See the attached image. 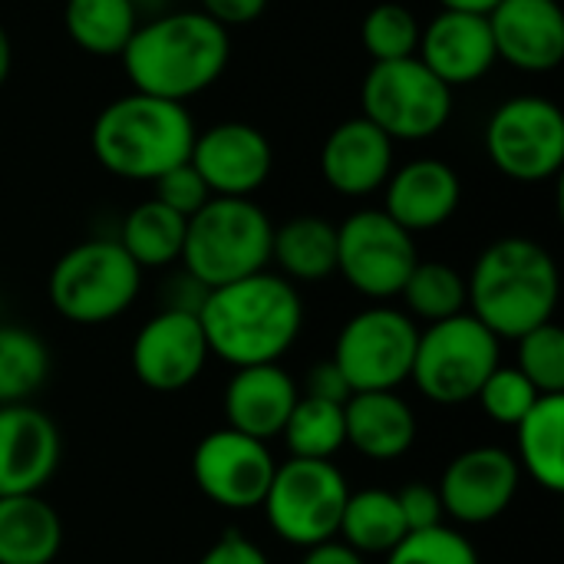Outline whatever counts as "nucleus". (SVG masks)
Here are the masks:
<instances>
[{
    "label": "nucleus",
    "instance_id": "nucleus-30",
    "mask_svg": "<svg viewBox=\"0 0 564 564\" xmlns=\"http://www.w3.org/2000/svg\"><path fill=\"white\" fill-rule=\"evenodd\" d=\"M400 297H403V311L413 321H426V324H440L469 311L466 274L449 261H416Z\"/></svg>",
    "mask_w": 564,
    "mask_h": 564
},
{
    "label": "nucleus",
    "instance_id": "nucleus-6",
    "mask_svg": "<svg viewBox=\"0 0 564 564\" xmlns=\"http://www.w3.org/2000/svg\"><path fill=\"white\" fill-rule=\"evenodd\" d=\"M142 291V268L116 238H89L66 248L46 278L50 307L79 327H99L122 317Z\"/></svg>",
    "mask_w": 564,
    "mask_h": 564
},
{
    "label": "nucleus",
    "instance_id": "nucleus-40",
    "mask_svg": "<svg viewBox=\"0 0 564 564\" xmlns=\"http://www.w3.org/2000/svg\"><path fill=\"white\" fill-rule=\"evenodd\" d=\"M198 10L218 26L235 30L254 23L268 10V0H198Z\"/></svg>",
    "mask_w": 564,
    "mask_h": 564
},
{
    "label": "nucleus",
    "instance_id": "nucleus-17",
    "mask_svg": "<svg viewBox=\"0 0 564 564\" xmlns=\"http://www.w3.org/2000/svg\"><path fill=\"white\" fill-rule=\"evenodd\" d=\"M63 436L40 406H0V496H30L56 476Z\"/></svg>",
    "mask_w": 564,
    "mask_h": 564
},
{
    "label": "nucleus",
    "instance_id": "nucleus-33",
    "mask_svg": "<svg viewBox=\"0 0 564 564\" xmlns=\"http://www.w3.org/2000/svg\"><path fill=\"white\" fill-rule=\"evenodd\" d=\"M420 30H423V23L416 20V13L406 3L383 0L367 10V17L360 23V43L373 63L406 59V56H416Z\"/></svg>",
    "mask_w": 564,
    "mask_h": 564
},
{
    "label": "nucleus",
    "instance_id": "nucleus-28",
    "mask_svg": "<svg viewBox=\"0 0 564 564\" xmlns=\"http://www.w3.org/2000/svg\"><path fill=\"white\" fill-rule=\"evenodd\" d=\"M185 225L188 218L175 215L159 198H145L129 208L116 241L142 271H155V268H169L182 261Z\"/></svg>",
    "mask_w": 564,
    "mask_h": 564
},
{
    "label": "nucleus",
    "instance_id": "nucleus-12",
    "mask_svg": "<svg viewBox=\"0 0 564 564\" xmlns=\"http://www.w3.org/2000/svg\"><path fill=\"white\" fill-rule=\"evenodd\" d=\"M416 261V238L383 208H360L337 225V274L377 304L400 297Z\"/></svg>",
    "mask_w": 564,
    "mask_h": 564
},
{
    "label": "nucleus",
    "instance_id": "nucleus-19",
    "mask_svg": "<svg viewBox=\"0 0 564 564\" xmlns=\"http://www.w3.org/2000/svg\"><path fill=\"white\" fill-rule=\"evenodd\" d=\"M416 56L449 86H473L499 63L489 17L466 10H440L423 30Z\"/></svg>",
    "mask_w": 564,
    "mask_h": 564
},
{
    "label": "nucleus",
    "instance_id": "nucleus-14",
    "mask_svg": "<svg viewBox=\"0 0 564 564\" xmlns=\"http://www.w3.org/2000/svg\"><path fill=\"white\" fill-rule=\"evenodd\" d=\"M212 350L198 311L162 307L152 314L129 347L132 377L152 393H182L208 367Z\"/></svg>",
    "mask_w": 564,
    "mask_h": 564
},
{
    "label": "nucleus",
    "instance_id": "nucleus-3",
    "mask_svg": "<svg viewBox=\"0 0 564 564\" xmlns=\"http://www.w3.org/2000/svg\"><path fill=\"white\" fill-rule=\"evenodd\" d=\"M469 314L486 324L499 340H519L522 334L555 321L562 297L558 261L545 245L525 235H509L482 248L466 274Z\"/></svg>",
    "mask_w": 564,
    "mask_h": 564
},
{
    "label": "nucleus",
    "instance_id": "nucleus-36",
    "mask_svg": "<svg viewBox=\"0 0 564 564\" xmlns=\"http://www.w3.org/2000/svg\"><path fill=\"white\" fill-rule=\"evenodd\" d=\"M387 564H479L476 545L453 525L406 532L403 542L387 555Z\"/></svg>",
    "mask_w": 564,
    "mask_h": 564
},
{
    "label": "nucleus",
    "instance_id": "nucleus-29",
    "mask_svg": "<svg viewBox=\"0 0 564 564\" xmlns=\"http://www.w3.org/2000/svg\"><path fill=\"white\" fill-rule=\"evenodd\" d=\"M135 0H66L63 26L66 36L89 56H122L126 43L139 26Z\"/></svg>",
    "mask_w": 564,
    "mask_h": 564
},
{
    "label": "nucleus",
    "instance_id": "nucleus-13",
    "mask_svg": "<svg viewBox=\"0 0 564 564\" xmlns=\"http://www.w3.org/2000/svg\"><path fill=\"white\" fill-rule=\"evenodd\" d=\"M274 469L278 459L268 443L235 433L228 426L205 433L192 449V479L198 492L212 506L231 512L261 509Z\"/></svg>",
    "mask_w": 564,
    "mask_h": 564
},
{
    "label": "nucleus",
    "instance_id": "nucleus-44",
    "mask_svg": "<svg viewBox=\"0 0 564 564\" xmlns=\"http://www.w3.org/2000/svg\"><path fill=\"white\" fill-rule=\"evenodd\" d=\"M446 10H466V13H489L499 0H440Z\"/></svg>",
    "mask_w": 564,
    "mask_h": 564
},
{
    "label": "nucleus",
    "instance_id": "nucleus-18",
    "mask_svg": "<svg viewBox=\"0 0 564 564\" xmlns=\"http://www.w3.org/2000/svg\"><path fill=\"white\" fill-rule=\"evenodd\" d=\"M496 56L522 73H552L564 59L558 0H499L489 13Z\"/></svg>",
    "mask_w": 564,
    "mask_h": 564
},
{
    "label": "nucleus",
    "instance_id": "nucleus-31",
    "mask_svg": "<svg viewBox=\"0 0 564 564\" xmlns=\"http://www.w3.org/2000/svg\"><path fill=\"white\" fill-rule=\"evenodd\" d=\"M50 377V347L26 327L0 324V406L30 403Z\"/></svg>",
    "mask_w": 564,
    "mask_h": 564
},
{
    "label": "nucleus",
    "instance_id": "nucleus-20",
    "mask_svg": "<svg viewBox=\"0 0 564 564\" xmlns=\"http://www.w3.org/2000/svg\"><path fill=\"white\" fill-rule=\"evenodd\" d=\"M393 139L367 116H350L330 129L321 145V175L344 198L380 192L393 172Z\"/></svg>",
    "mask_w": 564,
    "mask_h": 564
},
{
    "label": "nucleus",
    "instance_id": "nucleus-11",
    "mask_svg": "<svg viewBox=\"0 0 564 564\" xmlns=\"http://www.w3.org/2000/svg\"><path fill=\"white\" fill-rule=\"evenodd\" d=\"M486 155L512 182H549L564 165L562 106L539 93L502 99L486 122Z\"/></svg>",
    "mask_w": 564,
    "mask_h": 564
},
{
    "label": "nucleus",
    "instance_id": "nucleus-24",
    "mask_svg": "<svg viewBox=\"0 0 564 564\" xmlns=\"http://www.w3.org/2000/svg\"><path fill=\"white\" fill-rule=\"evenodd\" d=\"M63 539V519L40 492L0 496V564H53Z\"/></svg>",
    "mask_w": 564,
    "mask_h": 564
},
{
    "label": "nucleus",
    "instance_id": "nucleus-32",
    "mask_svg": "<svg viewBox=\"0 0 564 564\" xmlns=\"http://www.w3.org/2000/svg\"><path fill=\"white\" fill-rule=\"evenodd\" d=\"M281 440L291 459H334L347 446L344 406L301 393L281 430Z\"/></svg>",
    "mask_w": 564,
    "mask_h": 564
},
{
    "label": "nucleus",
    "instance_id": "nucleus-7",
    "mask_svg": "<svg viewBox=\"0 0 564 564\" xmlns=\"http://www.w3.org/2000/svg\"><path fill=\"white\" fill-rule=\"evenodd\" d=\"M502 340L469 311L440 324H426L416 340L413 387L436 406L473 403L489 373L502 364Z\"/></svg>",
    "mask_w": 564,
    "mask_h": 564
},
{
    "label": "nucleus",
    "instance_id": "nucleus-16",
    "mask_svg": "<svg viewBox=\"0 0 564 564\" xmlns=\"http://www.w3.org/2000/svg\"><path fill=\"white\" fill-rule=\"evenodd\" d=\"M188 162L212 195L251 198L274 172V145L258 126L228 119L195 132Z\"/></svg>",
    "mask_w": 564,
    "mask_h": 564
},
{
    "label": "nucleus",
    "instance_id": "nucleus-38",
    "mask_svg": "<svg viewBox=\"0 0 564 564\" xmlns=\"http://www.w3.org/2000/svg\"><path fill=\"white\" fill-rule=\"evenodd\" d=\"M397 496V506H400V516L406 522V532H423V529H436L446 522V512H443V499H440V489L433 482H406L403 489L393 492Z\"/></svg>",
    "mask_w": 564,
    "mask_h": 564
},
{
    "label": "nucleus",
    "instance_id": "nucleus-34",
    "mask_svg": "<svg viewBox=\"0 0 564 564\" xmlns=\"http://www.w3.org/2000/svg\"><path fill=\"white\" fill-rule=\"evenodd\" d=\"M516 367L539 390V397H564V330L562 324L549 321L519 340Z\"/></svg>",
    "mask_w": 564,
    "mask_h": 564
},
{
    "label": "nucleus",
    "instance_id": "nucleus-35",
    "mask_svg": "<svg viewBox=\"0 0 564 564\" xmlns=\"http://www.w3.org/2000/svg\"><path fill=\"white\" fill-rule=\"evenodd\" d=\"M476 403L479 410L496 423V426H509L516 430L529 410L539 403V390L522 377L519 367H496L489 373V380L482 383V390L476 393Z\"/></svg>",
    "mask_w": 564,
    "mask_h": 564
},
{
    "label": "nucleus",
    "instance_id": "nucleus-4",
    "mask_svg": "<svg viewBox=\"0 0 564 564\" xmlns=\"http://www.w3.org/2000/svg\"><path fill=\"white\" fill-rule=\"evenodd\" d=\"M195 119L185 102L126 93L99 109L89 145L96 162L126 182H155L169 169L188 162L195 145Z\"/></svg>",
    "mask_w": 564,
    "mask_h": 564
},
{
    "label": "nucleus",
    "instance_id": "nucleus-23",
    "mask_svg": "<svg viewBox=\"0 0 564 564\" xmlns=\"http://www.w3.org/2000/svg\"><path fill=\"white\" fill-rule=\"evenodd\" d=\"M347 446L370 463L403 459L420 436V420L400 390L354 393L344 403Z\"/></svg>",
    "mask_w": 564,
    "mask_h": 564
},
{
    "label": "nucleus",
    "instance_id": "nucleus-1",
    "mask_svg": "<svg viewBox=\"0 0 564 564\" xmlns=\"http://www.w3.org/2000/svg\"><path fill=\"white\" fill-rule=\"evenodd\" d=\"M198 321L212 357L228 367L281 364L304 330L297 284L268 271L205 291Z\"/></svg>",
    "mask_w": 564,
    "mask_h": 564
},
{
    "label": "nucleus",
    "instance_id": "nucleus-2",
    "mask_svg": "<svg viewBox=\"0 0 564 564\" xmlns=\"http://www.w3.org/2000/svg\"><path fill=\"white\" fill-rule=\"evenodd\" d=\"M119 59L135 93L188 102L225 76L231 36L202 10H172L139 23Z\"/></svg>",
    "mask_w": 564,
    "mask_h": 564
},
{
    "label": "nucleus",
    "instance_id": "nucleus-8",
    "mask_svg": "<svg viewBox=\"0 0 564 564\" xmlns=\"http://www.w3.org/2000/svg\"><path fill=\"white\" fill-rule=\"evenodd\" d=\"M350 482L334 459H284L264 492L261 512L271 532L294 549L337 539Z\"/></svg>",
    "mask_w": 564,
    "mask_h": 564
},
{
    "label": "nucleus",
    "instance_id": "nucleus-22",
    "mask_svg": "<svg viewBox=\"0 0 564 564\" xmlns=\"http://www.w3.org/2000/svg\"><path fill=\"white\" fill-rule=\"evenodd\" d=\"M297 397L301 387L281 364L238 367L221 397L225 426L251 440L271 443L281 436Z\"/></svg>",
    "mask_w": 564,
    "mask_h": 564
},
{
    "label": "nucleus",
    "instance_id": "nucleus-39",
    "mask_svg": "<svg viewBox=\"0 0 564 564\" xmlns=\"http://www.w3.org/2000/svg\"><path fill=\"white\" fill-rule=\"evenodd\" d=\"M195 564H271L268 562V555H264V549L258 545V542H251L248 535H241V532H235V529H228V532H221L205 552H202V558Z\"/></svg>",
    "mask_w": 564,
    "mask_h": 564
},
{
    "label": "nucleus",
    "instance_id": "nucleus-42",
    "mask_svg": "<svg viewBox=\"0 0 564 564\" xmlns=\"http://www.w3.org/2000/svg\"><path fill=\"white\" fill-rule=\"evenodd\" d=\"M301 564H367V558L360 552H354L350 545H344L340 539H330L314 549H304Z\"/></svg>",
    "mask_w": 564,
    "mask_h": 564
},
{
    "label": "nucleus",
    "instance_id": "nucleus-9",
    "mask_svg": "<svg viewBox=\"0 0 564 564\" xmlns=\"http://www.w3.org/2000/svg\"><path fill=\"white\" fill-rule=\"evenodd\" d=\"M364 112L393 142H423L446 129L453 116V89L420 59L370 63L360 86Z\"/></svg>",
    "mask_w": 564,
    "mask_h": 564
},
{
    "label": "nucleus",
    "instance_id": "nucleus-21",
    "mask_svg": "<svg viewBox=\"0 0 564 564\" xmlns=\"http://www.w3.org/2000/svg\"><path fill=\"white\" fill-rule=\"evenodd\" d=\"M463 202V178L443 159H413L390 172L383 212L410 235L443 228Z\"/></svg>",
    "mask_w": 564,
    "mask_h": 564
},
{
    "label": "nucleus",
    "instance_id": "nucleus-10",
    "mask_svg": "<svg viewBox=\"0 0 564 564\" xmlns=\"http://www.w3.org/2000/svg\"><path fill=\"white\" fill-rule=\"evenodd\" d=\"M420 327L403 307L373 304L344 321L334 340V367L350 393L400 390L410 380Z\"/></svg>",
    "mask_w": 564,
    "mask_h": 564
},
{
    "label": "nucleus",
    "instance_id": "nucleus-27",
    "mask_svg": "<svg viewBox=\"0 0 564 564\" xmlns=\"http://www.w3.org/2000/svg\"><path fill=\"white\" fill-rule=\"evenodd\" d=\"M406 535V522L400 516L393 489L367 486V489H350L347 506L340 512L337 539L350 545L354 552L367 555H390Z\"/></svg>",
    "mask_w": 564,
    "mask_h": 564
},
{
    "label": "nucleus",
    "instance_id": "nucleus-37",
    "mask_svg": "<svg viewBox=\"0 0 564 564\" xmlns=\"http://www.w3.org/2000/svg\"><path fill=\"white\" fill-rule=\"evenodd\" d=\"M152 185H155V195H152V198H159L165 208H172V212L182 215V218H192V215L212 198L208 185H205L202 175L192 169V162H182V165L169 169V172L159 175Z\"/></svg>",
    "mask_w": 564,
    "mask_h": 564
},
{
    "label": "nucleus",
    "instance_id": "nucleus-26",
    "mask_svg": "<svg viewBox=\"0 0 564 564\" xmlns=\"http://www.w3.org/2000/svg\"><path fill=\"white\" fill-rule=\"evenodd\" d=\"M516 463L545 492H564V397H539L516 426Z\"/></svg>",
    "mask_w": 564,
    "mask_h": 564
},
{
    "label": "nucleus",
    "instance_id": "nucleus-41",
    "mask_svg": "<svg viewBox=\"0 0 564 564\" xmlns=\"http://www.w3.org/2000/svg\"><path fill=\"white\" fill-rule=\"evenodd\" d=\"M304 397H314V400H327V403H347L354 393L344 380V373L334 367V360H324L317 367H311L307 380H304Z\"/></svg>",
    "mask_w": 564,
    "mask_h": 564
},
{
    "label": "nucleus",
    "instance_id": "nucleus-15",
    "mask_svg": "<svg viewBox=\"0 0 564 564\" xmlns=\"http://www.w3.org/2000/svg\"><path fill=\"white\" fill-rule=\"evenodd\" d=\"M440 499L446 519L456 525H489L502 519L522 489V469L506 446H473L456 453L440 482Z\"/></svg>",
    "mask_w": 564,
    "mask_h": 564
},
{
    "label": "nucleus",
    "instance_id": "nucleus-5",
    "mask_svg": "<svg viewBox=\"0 0 564 564\" xmlns=\"http://www.w3.org/2000/svg\"><path fill=\"white\" fill-rule=\"evenodd\" d=\"M274 221L254 198L212 195L185 225L182 268L205 291L271 268Z\"/></svg>",
    "mask_w": 564,
    "mask_h": 564
},
{
    "label": "nucleus",
    "instance_id": "nucleus-43",
    "mask_svg": "<svg viewBox=\"0 0 564 564\" xmlns=\"http://www.w3.org/2000/svg\"><path fill=\"white\" fill-rule=\"evenodd\" d=\"M10 69H13V40H10L7 26L0 23V86L10 79Z\"/></svg>",
    "mask_w": 564,
    "mask_h": 564
},
{
    "label": "nucleus",
    "instance_id": "nucleus-25",
    "mask_svg": "<svg viewBox=\"0 0 564 564\" xmlns=\"http://www.w3.org/2000/svg\"><path fill=\"white\" fill-rule=\"evenodd\" d=\"M271 264L291 284H321L337 274V225L321 215H294L274 228Z\"/></svg>",
    "mask_w": 564,
    "mask_h": 564
}]
</instances>
